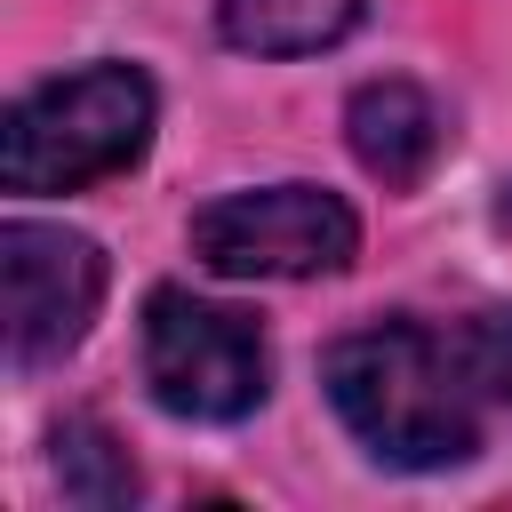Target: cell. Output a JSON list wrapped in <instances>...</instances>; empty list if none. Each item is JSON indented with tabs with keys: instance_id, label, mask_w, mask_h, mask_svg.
<instances>
[{
	"instance_id": "cell-7",
	"label": "cell",
	"mask_w": 512,
	"mask_h": 512,
	"mask_svg": "<svg viewBox=\"0 0 512 512\" xmlns=\"http://www.w3.org/2000/svg\"><path fill=\"white\" fill-rule=\"evenodd\" d=\"M368 0H216V32L248 56H320L360 24Z\"/></svg>"
},
{
	"instance_id": "cell-5",
	"label": "cell",
	"mask_w": 512,
	"mask_h": 512,
	"mask_svg": "<svg viewBox=\"0 0 512 512\" xmlns=\"http://www.w3.org/2000/svg\"><path fill=\"white\" fill-rule=\"evenodd\" d=\"M104 304V248L64 224H0V320L8 360L48 368L64 360Z\"/></svg>"
},
{
	"instance_id": "cell-2",
	"label": "cell",
	"mask_w": 512,
	"mask_h": 512,
	"mask_svg": "<svg viewBox=\"0 0 512 512\" xmlns=\"http://www.w3.org/2000/svg\"><path fill=\"white\" fill-rule=\"evenodd\" d=\"M152 112L160 96L136 64H80L64 80H40L0 120V184L40 200V192H80L96 176H120L128 160H144Z\"/></svg>"
},
{
	"instance_id": "cell-4",
	"label": "cell",
	"mask_w": 512,
	"mask_h": 512,
	"mask_svg": "<svg viewBox=\"0 0 512 512\" xmlns=\"http://www.w3.org/2000/svg\"><path fill=\"white\" fill-rule=\"evenodd\" d=\"M352 248H360V216L320 184H256L192 216V256L216 280H312V272H344Z\"/></svg>"
},
{
	"instance_id": "cell-6",
	"label": "cell",
	"mask_w": 512,
	"mask_h": 512,
	"mask_svg": "<svg viewBox=\"0 0 512 512\" xmlns=\"http://www.w3.org/2000/svg\"><path fill=\"white\" fill-rule=\"evenodd\" d=\"M344 136H352V160L376 176V184H416L424 168H432V152H440V112H432V96L416 88V80H368V88H352V104H344Z\"/></svg>"
},
{
	"instance_id": "cell-3",
	"label": "cell",
	"mask_w": 512,
	"mask_h": 512,
	"mask_svg": "<svg viewBox=\"0 0 512 512\" xmlns=\"http://www.w3.org/2000/svg\"><path fill=\"white\" fill-rule=\"evenodd\" d=\"M144 384L168 416L192 424H232L264 400L272 352L248 312L208 304L192 288H152L144 296Z\"/></svg>"
},
{
	"instance_id": "cell-1",
	"label": "cell",
	"mask_w": 512,
	"mask_h": 512,
	"mask_svg": "<svg viewBox=\"0 0 512 512\" xmlns=\"http://www.w3.org/2000/svg\"><path fill=\"white\" fill-rule=\"evenodd\" d=\"M320 384L344 432L392 472H440L480 448L488 400L464 368V344L424 320H376L336 336L320 360Z\"/></svg>"
},
{
	"instance_id": "cell-8",
	"label": "cell",
	"mask_w": 512,
	"mask_h": 512,
	"mask_svg": "<svg viewBox=\"0 0 512 512\" xmlns=\"http://www.w3.org/2000/svg\"><path fill=\"white\" fill-rule=\"evenodd\" d=\"M56 480H64L72 504H96V512L136 496V464H128V448L96 416H64L56 424Z\"/></svg>"
},
{
	"instance_id": "cell-9",
	"label": "cell",
	"mask_w": 512,
	"mask_h": 512,
	"mask_svg": "<svg viewBox=\"0 0 512 512\" xmlns=\"http://www.w3.org/2000/svg\"><path fill=\"white\" fill-rule=\"evenodd\" d=\"M456 344H464V368H472L480 400H488V408H512V304L472 312V320L456 328Z\"/></svg>"
}]
</instances>
